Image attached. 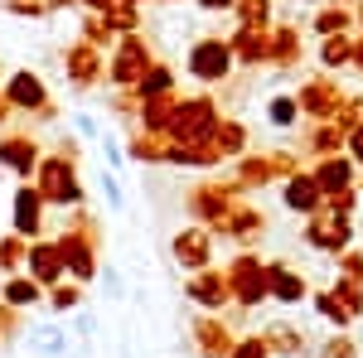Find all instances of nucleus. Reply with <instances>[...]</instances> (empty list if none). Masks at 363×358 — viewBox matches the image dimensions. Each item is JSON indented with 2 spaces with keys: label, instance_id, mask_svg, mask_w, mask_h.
Masks as SVG:
<instances>
[{
  "label": "nucleus",
  "instance_id": "nucleus-5",
  "mask_svg": "<svg viewBox=\"0 0 363 358\" xmlns=\"http://www.w3.org/2000/svg\"><path fill=\"white\" fill-rule=\"evenodd\" d=\"M281 198H286V208L291 213H320L325 208V189H320V179L310 174V169H296V174H286V184H281Z\"/></svg>",
  "mask_w": 363,
  "mask_h": 358
},
{
  "label": "nucleus",
  "instance_id": "nucleus-15",
  "mask_svg": "<svg viewBox=\"0 0 363 358\" xmlns=\"http://www.w3.org/2000/svg\"><path fill=\"white\" fill-rule=\"evenodd\" d=\"M233 15H238V29H267L272 25V0H238Z\"/></svg>",
  "mask_w": 363,
  "mask_h": 358
},
{
  "label": "nucleus",
  "instance_id": "nucleus-11",
  "mask_svg": "<svg viewBox=\"0 0 363 358\" xmlns=\"http://www.w3.org/2000/svg\"><path fill=\"white\" fill-rule=\"evenodd\" d=\"M194 344H199V354H203V358H228L238 339L223 330V320L208 315V320H199V325H194Z\"/></svg>",
  "mask_w": 363,
  "mask_h": 358
},
{
  "label": "nucleus",
  "instance_id": "nucleus-13",
  "mask_svg": "<svg viewBox=\"0 0 363 358\" xmlns=\"http://www.w3.org/2000/svg\"><path fill=\"white\" fill-rule=\"evenodd\" d=\"M267 344H272V354H281V358H306L310 354L306 334L296 330V325H272V330H267Z\"/></svg>",
  "mask_w": 363,
  "mask_h": 358
},
{
  "label": "nucleus",
  "instance_id": "nucleus-21",
  "mask_svg": "<svg viewBox=\"0 0 363 358\" xmlns=\"http://www.w3.org/2000/svg\"><path fill=\"white\" fill-rule=\"evenodd\" d=\"M267 121H272V126H281V131H286V126H296V121H301V102H296V97H272Z\"/></svg>",
  "mask_w": 363,
  "mask_h": 358
},
{
  "label": "nucleus",
  "instance_id": "nucleus-14",
  "mask_svg": "<svg viewBox=\"0 0 363 358\" xmlns=\"http://www.w3.org/2000/svg\"><path fill=\"white\" fill-rule=\"evenodd\" d=\"M349 29H354V15H349L339 0H335V5H325V10L315 15V34H320V39H330V34H349Z\"/></svg>",
  "mask_w": 363,
  "mask_h": 358
},
{
  "label": "nucleus",
  "instance_id": "nucleus-16",
  "mask_svg": "<svg viewBox=\"0 0 363 358\" xmlns=\"http://www.w3.org/2000/svg\"><path fill=\"white\" fill-rule=\"evenodd\" d=\"M213 150H218V155H242V150H247V131H242V126H238V121H218V131H213Z\"/></svg>",
  "mask_w": 363,
  "mask_h": 358
},
{
  "label": "nucleus",
  "instance_id": "nucleus-12",
  "mask_svg": "<svg viewBox=\"0 0 363 358\" xmlns=\"http://www.w3.org/2000/svg\"><path fill=\"white\" fill-rule=\"evenodd\" d=\"M112 78L116 83H140V78H145V44H140V39H126V44H121V54H116V63H112Z\"/></svg>",
  "mask_w": 363,
  "mask_h": 358
},
{
  "label": "nucleus",
  "instance_id": "nucleus-32",
  "mask_svg": "<svg viewBox=\"0 0 363 358\" xmlns=\"http://www.w3.org/2000/svg\"><path fill=\"white\" fill-rule=\"evenodd\" d=\"M54 305H58V310H73V305H78V291H73V286L54 291Z\"/></svg>",
  "mask_w": 363,
  "mask_h": 358
},
{
  "label": "nucleus",
  "instance_id": "nucleus-36",
  "mask_svg": "<svg viewBox=\"0 0 363 358\" xmlns=\"http://www.w3.org/2000/svg\"><path fill=\"white\" fill-rule=\"evenodd\" d=\"M344 5H359V0H344Z\"/></svg>",
  "mask_w": 363,
  "mask_h": 358
},
{
  "label": "nucleus",
  "instance_id": "nucleus-25",
  "mask_svg": "<svg viewBox=\"0 0 363 358\" xmlns=\"http://www.w3.org/2000/svg\"><path fill=\"white\" fill-rule=\"evenodd\" d=\"M10 92H15V102H20V107H39V102H44V87L34 83V78H29V73H20V78H15V87H10Z\"/></svg>",
  "mask_w": 363,
  "mask_h": 358
},
{
  "label": "nucleus",
  "instance_id": "nucleus-34",
  "mask_svg": "<svg viewBox=\"0 0 363 358\" xmlns=\"http://www.w3.org/2000/svg\"><path fill=\"white\" fill-rule=\"evenodd\" d=\"M354 68H359V73H363V34H359V39H354Z\"/></svg>",
  "mask_w": 363,
  "mask_h": 358
},
{
  "label": "nucleus",
  "instance_id": "nucleus-6",
  "mask_svg": "<svg viewBox=\"0 0 363 358\" xmlns=\"http://www.w3.org/2000/svg\"><path fill=\"white\" fill-rule=\"evenodd\" d=\"M174 257L184 262V272H208V262H213V233H203V228L179 233L174 237Z\"/></svg>",
  "mask_w": 363,
  "mask_h": 358
},
{
  "label": "nucleus",
  "instance_id": "nucleus-7",
  "mask_svg": "<svg viewBox=\"0 0 363 358\" xmlns=\"http://www.w3.org/2000/svg\"><path fill=\"white\" fill-rule=\"evenodd\" d=\"M184 291H189V301H199L203 310H223V305L233 301V291H228V276H223V272H199L194 281L184 286Z\"/></svg>",
  "mask_w": 363,
  "mask_h": 358
},
{
  "label": "nucleus",
  "instance_id": "nucleus-26",
  "mask_svg": "<svg viewBox=\"0 0 363 358\" xmlns=\"http://www.w3.org/2000/svg\"><path fill=\"white\" fill-rule=\"evenodd\" d=\"M228 358H272V344H267V334H252V339H238Z\"/></svg>",
  "mask_w": 363,
  "mask_h": 358
},
{
  "label": "nucleus",
  "instance_id": "nucleus-3",
  "mask_svg": "<svg viewBox=\"0 0 363 358\" xmlns=\"http://www.w3.org/2000/svg\"><path fill=\"white\" fill-rule=\"evenodd\" d=\"M233 44L228 39H199L194 49H189V73H194L199 83H223L228 73H233Z\"/></svg>",
  "mask_w": 363,
  "mask_h": 358
},
{
  "label": "nucleus",
  "instance_id": "nucleus-27",
  "mask_svg": "<svg viewBox=\"0 0 363 358\" xmlns=\"http://www.w3.org/2000/svg\"><path fill=\"white\" fill-rule=\"evenodd\" d=\"M5 301L10 305H34L39 301V286H34V281H10V286H5Z\"/></svg>",
  "mask_w": 363,
  "mask_h": 358
},
{
  "label": "nucleus",
  "instance_id": "nucleus-29",
  "mask_svg": "<svg viewBox=\"0 0 363 358\" xmlns=\"http://www.w3.org/2000/svg\"><path fill=\"white\" fill-rule=\"evenodd\" d=\"M29 339L39 344V354H63V349H68V339H63L58 330H34Z\"/></svg>",
  "mask_w": 363,
  "mask_h": 358
},
{
  "label": "nucleus",
  "instance_id": "nucleus-8",
  "mask_svg": "<svg viewBox=\"0 0 363 358\" xmlns=\"http://www.w3.org/2000/svg\"><path fill=\"white\" fill-rule=\"evenodd\" d=\"M228 44H233V58L247 63V68L272 63V34L267 29H238V39H228Z\"/></svg>",
  "mask_w": 363,
  "mask_h": 358
},
{
  "label": "nucleus",
  "instance_id": "nucleus-17",
  "mask_svg": "<svg viewBox=\"0 0 363 358\" xmlns=\"http://www.w3.org/2000/svg\"><path fill=\"white\" fill-rule=\"evenodd\" d=\"M320 63H325V68H344V63H354V39H349V34H330V39L320 44Z\"/></svg>",
  "mask_w": 363,
  "mask_h": 358
},
{
  "label": "nucleus",
  "instance_id": "nucleus-24",
  "mask_svg": "<svg viewBox=\"0 0 363 358\" xmlns=\"http://www.w3.org/2000/svg\"><path fill=\"white\" fill-rule=\"evenodd\" d=\"M169 87H174V78H169V68H150V73L140 78V97H165Z\"/></svg>",
  "mask_w": 363,
  "mask_h": 358
},
{
  "label": "nucleus",
  "instance_id": "nucleus-19",
  "mask_svg": "<svg viewBox=\"0 0 363 358\" xmlns=\"http://www.w3.org/2000/svg\"><path fill=\"white\" fill-rule=\"evenodd\" d=\"M296 54H301L296 29H277V34H272V63H277V68H291V63H296Z\"/></svg>",
  "mask_w": 363,
  "mask_h": 358
},
{
  "label": "nucleus",
  "instance_id": "nucleus-10",
  "mask_svg": "<svg viewBox=\"0 0 363 358\" xmlns=\"http://www.w3.org/2000/svg\"><path fill=\"white\" fill-rule=\"evenodd\" d=\"M267 281H272V301H281V305H301L306 301V276L291 272L286 262H272V267H267Z\"/></svg>",
  "mask_w": 363,
  "mask_h": 358
},
{
  "label": "nucleus",
  "instance_id": "nucleus-35",
  "mask_svg": "<svg viewBox=\"0 0 363 358\" xmlns=\"http://www.w3.org/2000/svg\"><path fill=\"white\" fill-rule=\"evenodd\" d=\"M354 25H359V29H363V0H359V10H354Z\"/></svg>",
  "mask_w": 363,
  "mask_h": 358
},
{
  "label": "nucleus",
  "instance_id": "nucleus-18",
  "mask_svg": "<svg viewBox=\"0 0 363 358\" xmlns=\"http://www.w3.org/2000/svg\"><path fill=\"white\" fill-rule=\"evenodd\" d=\"M15 228H20L25 237L39 228V194L34 189H20V198H15Z\"/></svg>",
  "mask_w": 363,
  "mask_h": 358
},
{
  "label": "nucleus",
  "instance_id": "nucleus-22",
  "mask_svg": "<svg viewBox=\"0 0 363 358\" xmlns=\"http://www.w3.org/2000/svg\"><path fill=\"white\" fill-rule=\"evenodd\" d=\"M315 310H320L330 325H339V330H344V325H354V315H349V310L335 301V291H320V296H315Z\"/></svg>",
  "mask_w": 363,
  "mask_h": 358
},
{
  "label": "nucleus",
  "instance_id": "nucleus-4",
  "mask_svg": "<svg viewBox=\"0 0 363 358\" xmlns=\"http://www.w3.org/2000/svg\"><path fill=\"white\" fill-rule=\"evenodd\" d=\"M301 116H310V121H335L339 102H344V92H339L335 78H310L306 87H301Z\"/></svg>",
  "mask_w": 363,
  "mask_h": 358
},
{
  "label": "nucleus",
  "instance_id": "nucleus-28",
  "mask_svg": "<svg viewBox=\"0 0 363 358\" xmlns=\"http://www.w3.org/2000/svg\"><path fill=\"white\" fill-rule=\"evenodd\" d=\"M34 276L39 281H58V252H49V247L34 252Z\"/></svg>",
  "mask_w": 363,
  "mask_h": 358
},
{
  "label": "nucleus",
  "instance_id": "nucleus-33",
  "mask_svg": "<svg viewBox=\"0 0 363 358\" xmlns=\"http://www.w3.org/2000/svg\"><path fill=\"white\" fill-rule=\"evenodd\" d=\"M199 5H203V10H233L238 0H199Z\"/></svg>",
  "mask_w": 363,
  "mask_h": 358
},
{
  "label": "nucleus",
  "instance_id": "nucleus-1",
  "mask_svg": "<svg viewBox=\"0 0 363 358\" xmlns=\"http://www.w3.org/2000/svg\"><path fill=\"white\" fill-rule=\"evenodd\" d=\"M223 276H228V291H233V305L257 310L262 301H272V281H267V267L257 257H238Z\"/></svg>",
  "mask_w": 363,
  "mask_h": 358
},
{
  "label": "nucleus",
  "instance_id": "nucleus-30",
  "mask_svg": "<svg viewBox=\"0 0 363 358\" xmlns=\"http://www.w3.org/2000/svg\"><path fill=\"white\" fill-rule=\"evenodd\" d=\"M344 150H349V160H354V165H363V121L344 136Z\"/></svg>",
  "mask_w": 363,
  "mask_h": 358
},
{
  "label": "nucleus",
  "instance_id": "nucleus-31",
  "mask_svg": "<svg viewBox=\"0 0 363 358\" xmlns=\"http://www.w3.org/2000/svg\"><path fill=\"white\" fill-rule=\"evenodd\" d=\"M5 165L29 169V165H34V150H25V145H5Z\"/></svg>",
  "mask_w": 363,
  "mask_h": 358
},
{
  "label": "nucleus",
  "instance_id": "nucleus-20",
  "mask_svg": "<svg viewBox=\"0 0 363 358\" xmlns=\"http://www.w3.org/2000/svg\"><path fill=\"white\" fill-rule=\"evenodd\" d=\"M335 301L344 305L354 320H359V315H363V281H349V276H339V281H335Z\"/></svg>",
  "mask_w": 363,
  "mask_h": 358
},
{
  "label": "nucleus",
  "instance_id": "nucleus-37",
  "mask_svg": "<svg viewBox=\"0 0 363 358\" xmlns=\"http://www.w3.org/2000/svg\"><path fill=\"white\" fill-rule=\"evenodd\" d=\"M359 194H363V189H359Z\"/></svg>",
  "mask_w": 363,
  "mask_h": 358
},
{
  "label": "nucleus",
  "instance_id": "nucleus-2",
  "mask_svg": "<svg viewBox=\"0 0 363 358\" xmlns=\"http://www.w3.org/2000/svg\"><path fill=\"white\" fill-rule=\"evenodd\" d=\"M306 242L315 252H349V242H354V223H349V213H339V208H320V213H310V228H306Z\"/></svg>",
  "mask_w": 363,
  "mask_h": 358
},
{
  "label": "nucleus",
  "instance_id": "nucleus-9",
  "mask_svg": "<svg viewBox=\"0 0 363 358\" xmlns=\"http://www.w3.org/2000/svg\"><path fill=\"white\" fill-rule=\"evenodd\" d=\"M310 174L320 179L325 198H330V194H339V189H354V160H349V155H325V160L310 169Z\"/></svg>",
  "mask_w": 363,
  "mask_h": 358
},
{
  "label": "nucleus",
  "instance_id": "nucleus-23",
  "mask_svg": "<svg viewBox=\"0 0 363 358\" xmlns=\"http://www.w3.org/2000/svg\"><path fill=\"white\" fill-rule=\"evenodd\" d=\"M315 358H359V344L349 339V334H330L325 344H320V354Z\"/></svg>",
  "mask_w": 363,
  "mask_h": 358
}]
</instances>
